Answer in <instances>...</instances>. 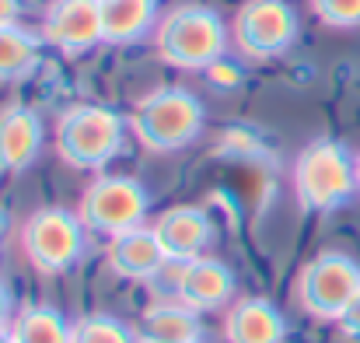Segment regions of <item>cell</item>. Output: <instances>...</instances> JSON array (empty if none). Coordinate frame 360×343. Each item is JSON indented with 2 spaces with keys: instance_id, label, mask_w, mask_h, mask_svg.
Instances as JSON below:
<instances>
[{
  "instance_id": "277c9868",
  "label": "cell",
  "mask_w": 360,
  "mask_h": 343,
  "mask_svg": "<svg viewBox=\"0 0 360 343\" xmlns=\"http://www.w3.org/2000/svg\"><path fill=\"white\" fill-rule=\"evenodd\" d=\"M126 119L105 106H74L56 126V151L74 168H102L122 151Z\"/></svg>"
},
{
  "instance_id": "4fadbf2b",
  "label": "cell",
  "mask_w": 360,
  "mask_h": 343,
  "mask_svg": "<svg viewBox=\"0 0 360 343\" xmlns=\"http://www.w3.org/2000/svg\"><path fill=\"white\" fill-rule=\"evenodd\" d=\"M42 147V119L25 106L0 113V172H25Z\"/></svg>"
},
{
  "instance_id": "3957f363",
  "label": "cell",
  "mask_w": 360,
  "mask_h": 343,
  "mask_svg": "<svg viewBox=\"0 0 360 343\" xmlns=\"http://www.w3.org/2000/svg\"><path fill=\"white\" fill-rule=\"evenodd\" d=\"M203 119H207V113H203V106L193 92L158 88V92H150L136 102V109L129 116V126L147 151L168 154V151L193 144L203 130Z\"/></svg>"
},
{
  "instance_id": "cb8c5ba5",
  "label": "cell",
  "mask_w": 360,
  "mask_h": 343,
  "mask_svg": "<svg viewBox=\"0 0 360 343\" xmlns=\"http://www.w3.org/2000/svg\"><path fill=\"white\" fill-rule=\"evenodd\" d=\"M11 323H14V319H11V291L0 284V333L11 330Z\"/></svg>"
},
{
  "instance_id": "83f0119b",
  "label": "cell",
  "mask_w": 360,
  "mask_h": 343,
  "mask_svg": "<svg viewBox=\"0 0 360 343\" xmlns=\"http://www.w3.org/2000/svg\"><path fill=\"white\" fill-rule=\"evenodd\" d=\"M200 343H203V340H200Z\"/></svg>"
},
{
  "instance_id": "ffe728a7",
  "label": "cell",
  "mask_w": 360,
  "mask_h": 343,
  "mask_svg": "<svg viewBox=\"0 0 360 343\" xmlns=\"http://www.w3.org/2000/svg\"><path fill=\"white\" fill-rule=\"evenodd\" d=\"M311 11L319 21L333 28H357L360 25V0H311Z\"/></svg>"
},
{
  "instance_id": "2e32d148",
  "label": "cell",
  "mask_w": 360,
  "mask_h": 343,
  "mask_svg": "<svg viewBox=\"0 0 360 343\" xmlns=\"http://www.w3.org/2000/svg\"><path fill=\"white\" fill-rule=\"evenodd\" d=\"M102 11V32L105 42L122 46V42H136L158 14V0H98Z\"/></svg>"
},
{
  "instance_id": "52a82bcc",
  "label": "cell",
  "mask_w": 360,
  "mask_h": 343,
  "mask_svg": "<svg viewBox=\"0 0 360 343\" xmlns=\"http://www.w3.org/2000/svg\"><path fill=\"white\" fill-rule=\"evenodd\" d=\"M147 207H150V197H147V189L136 179H129V175H102V179H95L84 189L77 214H81L84 228L116 238L122 231L140 228L143 218H147Z\"/></svg>"
},
{
  "instance_id": "7a4b0ae2",
  "label": "cell",
  "mask_w": 360,
  "mask_h": 343,
  "mask_svg": "<svg viewBox=\"0 0 360 343\" xmlns=\"http://www.w3.org/2000/svg\"><path fill=\"white\" fill-rule=\"evenodd\" d=\"M228 49V25L203 4H182L158 25V53L182 70H207Z\"/></svg>"
},
{
  "instance_id": "8fae6325",
  "label": "cell",
  "mask_w": 360,
  "mask_h": 343,
  "mask_svg": "<svg viewBox=\"0 0 360 343\" xmlns=\"http://www.w3.org/2000/svg\"><path fill=\"white\" fill-rule=\"evenodd\" d=\"M154 235L168 256V263H189L196 256H203V249L214 238V225L207 218V211L200 207H172L154 221Z\"/></svg>"
},
{
  "instance_id": "44dd1931",
  "label": "cell",
  "mask_w": 360,
  "mask_h": 343,
  "mask_svg": "<svg viewBox=\"0 0 360 343\" xmlns=\"http://www.w3.org/2000/svg\"><path fill=\"white\" fill-rule=\"evenodd\" d=\"M207 74H210V81H214V85H221V88H235V85L241 81V70L235 67V63H228L224 56H221V60H214V63L207 67Z\"/></svg>"
},
{
  "instance_id": "e0dca14e",
  "label": "cell",
  "mask_w": 360,
  "mask_h": 343,
  "mask_svg": "<svg viewBox=\"0 0 360 343\" xmlns=\"http://www.w3.org/2000/svg\"><path fill=\"white\" fill-rule=\"evenodd\" d=\"M11 337L14 343H74V326L49 305H28L14 316Z\"/></svg>"
},
{
  "instance_id": "6da1fadb",
  "label": "cell",
  "mask_w": 360,
  "mask_h": 343,
  "mask_svg": "<svg viewBox=\"0 0 360 343\" xmlns=\"http://www.w3.org/2000/svg\"><path fill=\"white\" fill-rule=\"evenodd\" d=\"M357 189V158L340 140H311L294 161V193L304 211L329 214Z\"/></svg>"
},
{
  "instance_id": "d4e9b609",
  "label": "cell",
  "mask_w": 360,
  "mask_h": 343,
  "mask_svg": "<svg viewBox=\"0 0 360 343\" xmlns=\"http://www.w3.org/2000/svg\"><path fill=\"white\" fill-rule=\"evenodd\" d=\"M0 343H14V337H11V330H4V333H0Z\"/></svg>"
},
{
  "instance_id": "5b68a950",
  "label": "cell",
  "mask_w": 360,
  "mask_h": 343,
  "mask_svg": "<svg viewBox=\"0 0 360 343\" xmlns=\"http://www.w3.org/2000/svg\"><path fill=\"white\" fill-rule=\"evenodd\" d=\"M84 221L81 214H70L63 207L35 211L21 228V249L28 263L42 273H63L70 270L84 252Z\"/></svg>"
},
{
  "instance_id": "484cf974",
  "label": "cell",
  "mask_w": 360,
  "mask_h": 343,
  "mask_svg": "<svg viewBox=\"0 0 360 343\" xmlns=\"http://www.w3.org/2000/svg\"><path fill=\"white\" fill-rule=\"evenodd\" d=\"M357 189H360V154H357Z\"/></svg>"
},
{
  "instance_id": "30bf717a",
  "label": "cell",
  "mask_w": 360,
  "mask_h": 343,
  "mask_svg": "<svg viewBox=\"0 0 360 343\" xmlns=\"http://www.w3.org/2000/svg\"><path fill=\"white\" fill-rule=\"evenodd\" d=\"M175 294L182 305H189L193 312H217L231 301L235 294V273L210 256H196L189 263H179L175 273Z\"/></svg>"
},
{
  "instance_id": "d6986e66",
  "label": "cell",
  "mask_w": 360,
  "mask_h": 343,
  "mask_svg": "<svg viewBox=\"0 0 360 343\" xmlns=\"http://www.w3.org/2000/svg\"><path fill=\"white\" fill-rule=\"evenodd\" d=\"M74 343H136V333L112 316H84L74 326Z\"/></svg>"
},
{
  "instance_id": "ac0fdd59",
  "label": "cell",
  "mask_w": 360,
  "mask_h": 343,
  "mask_svg": "<svg viewBox=\"0 0 360 343\" xmlns=\"http://www.w3.org/2000/svg\"><path fill=\"white\" fill-rule=\"evenodd\" d=\"M39 63V39L25 28H0V81H18Z\"/></svg>"
},
{
  "instance_id": "ba28073f",
  "label": "cell",
  "mask_w": 360,
  "mask_h": 343,
  "mask_svg": "<svg viewBox=\"0 0 360 343\" xmlns=\"http://www.w3.org/2000/svg\"><path fill=\"white\" fill-rule=\"evenodd\" d=\"M235 46L252 60H273L297 39V14L287 0H245L235 14Z\"/></svg>"
},
{
  "instance_id": "7402d4cb",
  "label": "cell",
  "mask_w": 360,
  "mask_h": 343,
  "mask_svg": "<svg viewBox=\"0 0 360 343\" xmlns=\"http://www.w3.org/2000/svg\"><path fill=\"white\" fill-rule=\"evenodd\" d=\"M336 323L343 326V333H347L350 340L360 343V294L354 298V301H350V308H347V312H343V316H340Z\"/></svg>"
},
{
  "instance_id": "603a6c76",
  "label": "cell",
  "mask_w": 360,
  "mask_h": 343,
  "mask_svg": "<svg viewBox=\"0 0 360 343\" xmlns=\"http://www.w3.org/2000/svg\"><path fill=\"white\" fill-rule=\"evenodd\" d=\"M18 11H21V4H18V0H0V28H14Z\"/></svg>"
},
{
  "instance_id": "9c48e42d",
  "label": "cell",
  "mask_w": 360,
  "mask_h": 343,
  "mask_svg": "<svg viewBox=\"0 0 360 343\" xmlns=\"http://www.w3.org/2000/svg\"><path fill=\"white\" fill-rule=\"evenodd\" d=\"M42 35L63 53H84L105 42L98 0H53V7L42 18Z\"/></svg>"
},
{
  "instance_id": "4316f807",
  "label": "cell",
  "mask_w": 360,
  "mask_h": 343,
  "mask_svg": "<svg viewBox=\"0 0 360 343\" xmlns=\"http://www.w3.org/2000/svg\"><path fill=\"white\" fill-rule=\"evenodd\" d=\"M0 235H4V214H0Z\"/></svg>"
},
{
  "instance_id": "5bb4252c",
  "label": "cell",
  "mask_w": 360,
  "mask_h": 343,
  "mask_svg": "<svg viewBox=\"0 0 360 343\" xmlns=\"http://www.w3.org/2000/svg\"><path fill=\"white\" fill-rule=\"evenodd\" d=\"M203 323L200 312H193L182 301H158L143 308L136 323V343H200Z\"/></svg>"
},
{
  "instance_id": "9a60e30c",
  "label": "cell",
  "mask_w": 360,
  "mask_h": 343,
  "mask_svg": "<svg viewBox=\"0 0 360 343\" xmlns=\"http://www.w3.org/2000/svg\"><path fill=\"white\" fill-rule=\"evenodd\" d=\"M224 337H228V343H283L287 340V319L266 298H241L228 312Z\"/></svg>"
},
{
  "instance_id": "7c38bea8",
  "label": "cell",
  "mask_w": 360,
  "mask_h": 343,
  "mask_svg": "<svg viewBox=\"0 0 360 343\" xmlns=\"http://www.w3.org/2000/svg\"><path fill=\"white\" fill-rule=\"evenodd\" d=\"M105 259H109L112 273H120L126 280H150L168 266V256H165L154 228H143V225L109 238Z\"/></svg>"
},
{
  "instance_id": "8992f818",
  "label": "cell",
  "mask_w": 360,
  "mask_h": 343,
  "mask_svg": "<svg viewBox=\"0 0 360 343\" xmlns=\"http://www.w3.org/2000/svg\"><path fill=\"white\" fill-rule=\"evenodd\" d=\"M357 294L360 266L357 259H350L343 252L315 256L297 277V301L315 319H340Z\"/></svg>"
}]
</instances>
